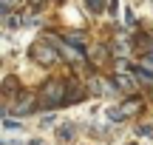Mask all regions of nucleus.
I'll use <instances>...</instances> for the list:
<instances>
[{
    "label": "nucleus",
    "instance_id": "6e6552de",
    "mask_svg": "<svg viewBox=\"0 0 153 145\" xmlns=\"http://www.w3.org/2000/svg\"><path fill=\"white\" fill-rule=\"evenodd\" d=\"M88 3V9L94 11V14H99V11H102V0H85Z\"/></svg>",
    "mask_w": 153,
    "mask_h": 145
},
{
    "label": "nucleus",
    "instance_id": "1a4fd4ad",
    "mask_svg": "<svg viewBox=\"0 0 153 145\" xmlns=\"http://www.w3.org/2000/svg\"><path fill=\"white\" fill-rule=\"evenodd\" d=\"M3 85H6V94H14V91H17V80H14V77H9Z\"/></svg>",
    "mask_w": 153,
    "mask_h": 145
},
{
    "label": "nucleus",
    "instance_id": "39448f33",
    "mask_svg": "<svg viewBox=\"0 0 153 145\" xmlns=\"http://www.w3.org/2000/svg\"><path fill=\"white\" fill-rule=\"evenodd\" d=\"M114 83L119 85V88H125V91H133V88H136V77H128L125 71H116L114 74Z\"/></svg>",
    "mask_w": 153,
    "mask_h": 145
},
{
    "label": "nucleus",
    "instance_id": "7ed1b4c3",
    "mask_svg": "<svg viewBox=\"0 0 153 145\" xmlns=\"http://www.w3.org/2000/svg\"><path fill=\"white\" fill-rule=\"evenodd\" d=\"M88 85H91V91H94V94L105 97V94H111V91H114V85H116V83H111V80L99 77V74H91V80H88Z\"/></svg>",
    "mask_w": 153,
    "mask_h": 145
},
{
    "label": "nucleus",
    "instance_id": "9d476101",
    "mask_svg": "<svg viewBox=\"0 0 153 145\" xmlns=\"http://www.w3.org/2000/svg\"><path fill=\"white\" fill-rule=\"evenodd\" d=\"M34 3H43V0H34Z\"/></svg>",
    "mask_w": 153,
    "mask_h": 145
},
{
    "label": "nucleus",
    "instance_id": "0eeeda50",
    "mask_svg": "<svg viewBox=\"0 0 153 145\" xmlns=\"http://www.w3.org/2000/svg\"><path fill=\"white\" fill-rule=\"evenodd\" d=\"M74 131H76V128H74L71 123L62 125V128H60V142H71V140H74Z\"/></svg>",
    "mask_w": 153,
    "mask_h": 145
},
{
    "label": "nucleus",
    "instance_id": "f03ea898",
    "mask_svg": "<svg viewBox=\"0 0 153 145\" xmlns=\"http://www.w3.org/2000/svg\"><path fill=\"white\" fill-rule=\"evenodd\" d=\"M28 54H31V60L37 63V66H54V63L60 60V49H57L48 37H45V40H37V43L31 46Z\"/></svg>",
    "mask_w": 153,
    "mask_h": 145
},
{
    "label": "nucleus",
    "instance_id": "f257e3e1",
    "mask_svg": "<svg viewBox=\"0 0 153 145\" xmlns=\"http://www.w3.org/2000/svg\"><path fill=\"white\" fill-rule=\"evenodd\" d=\"M65 97H68L65 85H62L60 80H51V83H45V88L40 91L37 102H40V108H57V105L65 102Z\"/></svg>",
    "mask_w": 153,
    "mask_h": 145
},
{
    "label": "nucleus",
    "instance_id": "9b49d317",
    "mask_svg": "<svg viewBox=\"0 0 153 145\" xmlns=\"http://www.w3.org/2000/svg\"><path fill=\"white\" fill-rule=\"evenodd\" d=\"M131 145H136V142H131Z\"/></svg>",
    "mask_w": 153,
    "mask_h": 145
},
{
    "label": "nucleus",
    "instance_id": "423d86ee",
    "mask_svg": "<svg viewBox=\"0 0 153 145\" xmlns=\"http://www.w3.org/2000/svg\"><path fill=\"white\" fill-rule=\"evenodd\" d=\"M122 114H125V117H131V114H136L139 111V108H142V102H139V100H128V102H122Z\"/></svg>",
    "mask_w": 153,
    "mask_h": 145
},
{
    "label": "nucleus",
    "instance_id": "20e7f679",
    "mask_svg": "<svg viewBox=\"0 0 153 145\" xmlns=\"http://www.w3.org/2000/svg\"><path fill=\"white\" fill-rule=\"evenodd\" d=\"M31 108H34V97H31V94H26V97H20V102H17V105L11 108L9 114H17V117H23V114H31Z\"/></svg>",
    "mask_w": 153,
    "mask_h": 145
}]
</instances>
